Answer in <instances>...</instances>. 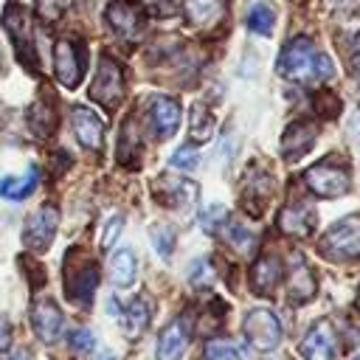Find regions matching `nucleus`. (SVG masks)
Wrapping results in <instances>:
<instances>
[{"label": "nucleus", "mask_w": 360, "mask_h": 360, "mask_svg": "<svg viewBox=\"0 0 360 360\" xmlns=\"http://www.w3.org/2000/svg\"><path fill=\"white\" fill-rule=\"evenodd\" d=\"M278 73L290 82H326L332 79L335 68L332 59L318 51L307 37H295L278 53Z\"/></svg>", "instance_id": "obj_1"}, {"label": "nucleus", "mask_w": 360, "mask_h": 360, "mask_svg": "<svg viewBox=\"0 0 360 360\" xmlns=\"http://www.w3.org/2000/svg\"><path fill=\"white\" fill-rule=\"evenodd\" d=\"M321 253L332 262H349L360 256V217H343L326 228L318 242Z\"/></svg>", "instance_id": "obj_2"}, {"label": "nucleus", "mask_w": 360, "mask_h": 360, "mask_svg": "<svg viewBox=\"0 0 360 360\" xmlns=\"http://www.w3.org/2000/svg\"><path fill=\"white\" fill-rule=\"evenodd\" d=\"M3 25L14 42V51L20 56V62L28 68V70H37V45H34V25H31V14L17 6V3H8L6 6V14H3Z\"/></svg>", "instance_id": "obj_3"}, {"label": "nucleus", "mask_w": 360, "mask_h": 360, "mask_svg": "<svg viewBox=\"0 0 360 360\" xmlns=\"http://www.w3.org/2000/svg\"><path fill=\"white\" fill-rule=\"evenodd\" d=\"M98 287V267L93 259L82 256V253H70L65 259V290L70 295V301L76 304H90L93 292Z\"/></svg>", "instance_id": "obj_4"}, {"label": "nucleus", "mask_w": 360, "mask_h": 360, "mask_svg": "<svg viewBox=\"0 0 360 360\" xmlns=\"http://www.w3.org/2000/svg\"><path fill=\"white\" fill-rule=\"evenodd\" d=\"M304 183L307 188L315 194V197H323V200H335V197H343L352 186L349 180V172L343 166H338L335 160H321L315 166H309L304 172Z\"/></svg>", "instance_id": "obj_5"}, {"label": "nucleus", "mask_w": 360, "mask_h": 360, "mask_svg": "<svg viewBox=\"0 0 360 360\" xmlns=\"http://www.w3.org/2000/svg\"><path fill=\"white\" fill-rule=\"evenodd\" d=\"M242 332H245V340L259 352H270L281 343V321L267 307L250 309L242 321Z\"/></svg>", "instance_id": "obj_6"}, {"label": "nucleus", "mask_w": 360, "mask_h": 360, "mask_svg": "<svg viewBox=\"0 0 360 360\" xmlns=\"http://www.w3.org/2000/svg\"><path fill=\"white\" fill-rule=\"evenodd\" d=\"M124 96V73H121V65L112 59V56H101L98 62V70H96V79L90 84V98L98 101L101 107H115Z\"/></svg>", "instance_id": "obj_7"}, {"label": "nucleus", "mask_w": 360, "mask_h": 360, "mask_svg": "<svg viewBox=\"0 0 360 360\" xmlns=\"http://www.w3.org/2000/svg\"><path fill=\"white\" fill-rule=\"evenodd\" d=\"M56 228H59V211H56V205L42 202L25 219V228H22L25 248H31V250H48L51 242H53V236H56Z\"/></svg>", "instance_id": "obj_8"}, {"label": "nucleus", "mask_w": 360, "mask_h": 360, "mask_svg": "<svg viewBox=\"0 0 360 360\" xmlns=\"http://www.w3.org/2000/svg\"><path fill=\"white\" fill-rule=\"evenodd\" d=\"M53 73L65 87H76L84 73L82 48L73 39H59L53 45Z\"/></svg>", "instance_id": "obj_9"}, {"label": "nucleus", "mask_w": 360, "mask_h": 360, "mask_svg": "<svg viewBox=\"0 0 360 360\" xmlns=\"http://www.w3.org/2000/svg\"><path fill=\"white\" fill-rule=\"evenodd\" d=\"M197 183L194 180H186V177H169V174H160L155 180V197L169 205V208H188L191 202H197Z\"/></svg>", "instance_id": "obj_10"}, {"label": "nucleus", "mask_w": 360, "mask_h": 360, "mask_svg": "<svg viewBox=\"0 0 360 360\" xmlns=\"http://www.w3.org/2000/svg\"><path fill=\"white\" fill-rule=\"evenodd\" d=\"M31 326H34V335H37L42 343H53V340L62 335V326H65V315H62V309L56 307V301L39 298V301L31 307Z\"/></svg>", "instance_id": "obj_11"}, {"label": "nucleus", "mask_w": 360, "mask_h": 360, "mask_svg": "<svg viewBox=\"0 0 360 360\" xmlns=\"http://www.w3.org/2000/svg\"><path fill=\"white\" fill-rule=\"evenodd\" d=\"M304 360H332L335 357V326L329 318H321L298 346Z\"/></svg>", "instance_id": "obj_12"}, {"label": "nucleus", "mask_w": 360, "mask_h": 360, "mask_svg": "<svg viewBox=\"0 0 360 360\" xmlns=\"http://www.w3.org/2000/svg\"><path fill=\"white\" fill-rule=\"evenodd\" d=\"M70 124H73L76 141H79L84 149L101 152V146H104V121H101L90 107H73Z\"/></svg>", "instance_id": "obj_13"}, {"label": "nucleus", "mask_w": 360, "mask_h": 360, "mask_svg": "<svg viewBox=\"0 0 360 360\" xmlns=\"http://www.w3.org/2000/svg\"><path fill=\"white\" fill-rule=\"evenodd\" d=\"M107 22H110V28H112L118 37H124V39H138V37L143 34V17H141V11H138L132 3H127V0H115V3L107 6Z\"/></svg>", "instance_id": "obj_14"}, {"label": "nucleus", "mask_w": 360, "mask_h": 360, "mask_svg": "<svg viewBox=\"0 0 360 360\" xmlns=\"http://www.w3.org/2000/svg\"><path fill=\"white\" fill-rule=\"evenodd\" d=\"M270 194H273V177H270L264 169H259V166L248 169V174H245V188H242V205H245L253 217H259L262 208H264V202L270 200Z\"/></svg>", "instance_id": "obj_15"}, {"label": "nucleus", "mask_w": 360, "mask_h": 360, "mask_svg": "<svg viewBox=\"0 0 360 360\" xmlns=\"http://www.w3.org/2000/svg\"><path fill=\"white\" fill-rule=\"evenodd\" d=\"M318 141V127L312 121H292L287 129H284V138H281V152L287 160H298L304 158Z\"/></svg>", "instance_id": "obj_16"}, {"label": "nucleus", "mask_w": 360, "mask_h": 360, "mask_svg": "<svg viewBox=\"0 0 360 360\" xmlns=\"http://www.w3.org/2000/svg\"><path fill=\"white\" fill-rule=\"evenodd\" d=\"M149 121H152V132L158 138H172L180 127V104L169 96H158L152 101V110H149Z\"/></svg>", "instance_id": "obj_17"}, {"label": "nucleus", "mask_w": 360, "mask_h": 360, "mask_svg": "<svg viewBox=\"0 0 360 360\" xmlns=\"http://www.w3.org/2000/svg\"><path fill=\"white\" fill-rule=\"evenodd\" d=\"M278 228H281V233H287V236L304 239V236H309L312 228H315V211H312L309 205H301V202L284 205L281 214H278Z\"/></svg>", "instance_id": "obj_18"}, {"label": "nucleus", "mask_w": 360, "mask_h": 360, "mask_svg": "<svg viewBox=\"0 0 360 360\" xmlns=\"http://www.w3.org/2000/svg\"><path fill=\"white\" fill-rule=\"evenodd\" d=\"M186 343H188V326L177 318L160 332L155 354H158V360H180V354L186 352Z\"/></svg>", "instance_id": "obj_19"}, {"label": "nucleus", "mask_w": 360, "mask_h": 360, "mask_svg": "<svg viewBox=\"0 0 360 360\" xmlns=\"http://www.w3.org/2000/svg\"><path fill=\"white\" fill-rule=\"evenodd\" d=\"M278 281H281V262H278V256H262V259H256V264L250 270V287L259 295H270Z\"/></svg>", "instance_id": "obj_20"}, {"label": "nucleus", "mask_w": 360, "mask_h": 360, "mask_svg": "<svg viewBox=\"0 0 360 360\" xmlns=\"http://www.w3.org/2000/svg\"><path fill=\"white\" fill-rule=\"evenodd\" d=\"M37 183H39V169L28 166L22 174H8V177L0 180V197H6L11 202H20V200L34 194Z\"/></svg>", "instance_id": "obj_21"}, {"label": "nucleus", "mask_w": 360, "mask_h": 360, "mask_svg": "<svg viewBox=\"0 0 360 360\" xmlns=\"http://www.w3.org/2000/svg\"><path fill=\"white\" fill-rule=\"evenodd\" d=\"M149 321H152V304H149V298H135L121 312V326H124V332H127L129 340H135L138 335H143V329L149 326Z\"/></svg>", "instance_id": "obj_22"}, {"label": "nucleus", "mask_w": 360, "mask_h": 360, "mask_svg": "<svg viewBox=\"0 0 360 360\" xmlns=\"http://www.w3.org/2000/svg\"><path fill=\"white\" fill-rule=\"evenodd\" d=\"M138 276V259L129 248H121L110 256V281L115 287H129Z\"/></svg>", "instance_id": "obj_23"}, {"label": "nucleus", "mask_w": 360, "mask_h": 360, "mask_svg": "<svg viewBox=\"0 0 360 360\" xmlns=\"http://www.w3.org/2000/svg\"><path fill=\"white\" fill-rule=\"evenodd\" d=\"M287 290H290V301H292V304H304V301L312 298V292H315L312 270L304 264L301 256H295V267L290 270V284H287Z\"/></svg>", "instance_id": "obj_24"}, {"label": "nucleus", "mask_w": 360, "mask_h": 360, "mask_svg": "<svg viewBox=\"0 0 360 360\" xmlns=\"http://www.w3.org/2000/svg\"><path fill=\"white\" fill-rule=\"evenodd\" d=\"M28 127H31L39 138H48V135L56 129V110H53V101H51V98L34 101V107L28 110Z\"/></svg>", "instance_id": "obj_25"}, {"label": "nucleus", "mask_w": 360, "mask_h": 360, "mask_svg": "<svg viewBox=\"0 0 360 360\" xmlns=\"http://www.w3.org/2000/svg\"><path fill=\"white\" fill-rule=\"evenodd\" d=\"M245 25H248L253 34H270L273 25H276V11H273V6H267V3H253L250 11H248V17H245Z\"/></svg>", "instance_id": "obj_26"}, {"label": "nucleus", "mask_w": 360, "mask_h": 360, "mask_svg": "<svg viewBox=\"0 0 360 360\" xmlns=\"http://www.w3.org/2000/svg\"><path fill=\"white\" fill-rule=\"evenodd\" d=\"M186 14L194 25H208L219 17V0H186Z\"/></svg>", "instance_id": "obj_27"}, {"label": "nucleus", "mask_w": 360, "mask_h": 360, "mask_svg": "<svg viewBox=\"0 0 360 360\" xmlns=\"http://www.w3.org/2000/svg\"><path fill=\"white\" fill-rule=\"evenodd\" d=\"M222 228H225V239L231 242V248H236L239 253L253 250L256 236H253V231H248V225H242L236 219H228V225H222Z\"/></svg>", "instance_id": "obj_28"}, {"label": "nucleus", "mask_w": 360, "mask_h": 360, "mask_svg": "<svg viewBox=\"0 0 360 360\" xmlns=\"http://www.w3.org/2000/svg\"><path fill=\"white\" fill-rule=\"evenodd\" d=\"M188 132H191V138H194V141H202V143H205V141H211V135H214V118H211V112H208L202 104H194Z\"/></svg>", "instance_id": "obj_29"}, {"label": "nucleus", "mask_w": 360, "mask_h": 360, "mask_svg": "<svg viewBox=\"0 0 360 360\" xmlns=\"http://www.w3.org/2000/svg\"><path fill=\"white\" fill-rule=\"evenodd\" d=\"M135 152H138V132H135L132 118H127L121 127V138H118V160L129 163L135 158Z\"/></svg>", "instance_id": "obj_30"}, {"label": "nucleus", "mask_w": 360, "mask_h": 360, "mask_svg": "<svg viewBox=\"0 0 360 360\" xmlns=\"http://www.w3.org/2000/svg\"><path fill=\"white\" fill-rule=\"evenodd\" d=\"M205 360H236L239 357V346L233 340H225V338H211L205 343Z\"/></svg>", "instance_id": "obj_31"}, {"label": "nucleus", "mask_w": 360, "mask_h": 360, "mask_svg": "<svg viewBox=\"0 0 360 360\" xmlns=\"http://www.w3.org/2000/svg\"><path fill=\"white\" fill-rule=\"evenodd\" d=\"M149 236H152V245H155L158 256L160 259H169L172 256V248H174V231L169 225H163V222H155L149 228Z\"/></svg>", "instance_id": "obj_32"}, {"label": "nucleus", "mask_w": 360, "mask_h": 360, "mask_svg": "<svg viewBox=\"0 0 360 360\" xmlns=\"http://www.w3.org/2000/svg\"><path fill=\"white\" fill-rule=\"evenodd\" d=\"M225 219H228V214H225V208L217 205V202H208V205H202V211H200V225H202L208 233H214L217 225H225Z\"/></svg>", "instance_id": "obj_33"}, {"label": "nucleus", "mask_w": 360, "mask_h": 360, "mask_svg": "<svg viewBox=\"0 0 360 360\" xmlns=\"http://www.w3.org/2000/svg\"><path fill=\"white\" fill-rule=\"evenodd\" d=\"M121 225H124V217H121V214H112V217L104 222V231H101V239H98V248H101V250H110V248H112V242H115L118 233H121Z\"/></svg>", "instance_id": "obj_34"}, {"label": "nucleus", "mask_w": 360, "mask_h": 360, "mask_svg": "<svg viewBox=\"0 0 360 360\" xmlns=\"http://www.w3.org/2000/svg\"><path fill=\"white\" fill-rule=\"evenodd\" d=\"M197 163H200V160H197V149H194L191 143H183V146L174 149V155H172V166H174V169H186V172H188V169H197Z\"/></svg>", "instance_id": "obj_35"}, {"label": "nucleus", "mask_w": 360, "mask_h": 360, "mask_svg": "<svg viewBox=\"0 0 360 360\" xmlns=\"http://www.w3.org/2000/svg\"><path fill=\"white\" fill-rule=\"evenodd\" d=\"M93 332L90 329H73L70 332V349L73 352H90L93 349Z\"/></svg>", "instance_id": "obj_36"}, {"label": "nucleus", "mask_w": 360, "mask_h": 360, "mask_svg": "<svg viewBox=\"0 0 360 360\" xmlns=\"http://www.w3.org/2000/svg\"><path fill=\"white\" fill-rule=\"evenodd\" d=\"M315 107H318L323 115H335V112L340 110V101H338V96H332V93H318V96H315Z\"/></svg>", "instance_id": "obj_37"}, {"label": "nucleus", "mask_w": 360, "mask_h": 360, "mask_svg": "<svg viewBox=\"0 0 360 360\" xmlns=\"http://www.w3.org/2000/svg\"><path fill=\"white\" fill-rule=\"evenodd\" d=\"M37 11L42 14V20H56L62 14V3L59 0H37Z\"/></svg>", "instance_id": "obj_38"}, {"label": "nucleus", "mask_w": 360, "mask_h": 360, "mask_svg": "<svg viewBox=\"0 0 360 360\" xmlns=\"http://www.w3.org/2000/svg\"><path fill=\"white\" fill-rule=\"evenodd\" d=\"M11 340V321L6 315H0V349H6Z\"/></svg>", "instance_id": "obj_39"}, {"label": "nucleus", "mask_w": 360, "mask_h": 360, "mask_svg": "<svg viewBox=\"0 0 360 360\" xmlns=\"http://www.w3.org/2000/svg\"><path fill=\"white\" fill-rule=\"evenodd\" d=\"M0 360H31V352L25 349V346H17V349H11V352H6Z\"/></svg>", "instance_id": "obj_40"}, {"label": "nucleus", "mask_w": 360, "mask_h": 360, "mask_svg": "<svg viewBox=\"0 0 360 360\" xmlns=\"http://www.w3.org/2000/svg\"><path fill=\"white\" fill-rule=\"evenodd\" d=\"M149 6H152V8H158L160 14H172V11H174V6H177V0H149Z\"/></svg>", "instance_id": "obj_41"}, {"label": "nucleus", "mask_w": 360, "mask_h": 360, "mask_svg": "<svg viewBox=\"0 0 360 360\" xmlns=\"http://www.w3.org/2000/svg\"><path fill=\"white\" fill-rule=\"evenodd\" d=\"M98 360H115V354H110V352H104V354H101Z\"/></svg>", "instance_id": "obj_42"}, {"label": "nucleus", "mask_w": 360, "mask_h": 360, "mask_svg": "<svg viewBox=\"0 0 360 360\" xmlns=\"http://www.w3.org/2000/svg\"><path fill=\"white\" fill-rule=\"evenodd\" d=\"M329 3H349V0H329Z\"/></svg>", "instance_id": "obj_43"}, {"label": "nucleus", "mask_w": 360, "mask_h": 360, "mask_svg": "<svg viewBox=\"0 0 360 360\" xmlns=\"http://www.w3.org/2000/svg\"><path fill=\"white\" fill-rule=\"evenodd\" d=\"M357 309H360V295H357Z\"/></svg>", "instance_id": "obj_44"}, {"label": "nucleus", "mask_w": 360, "mask_h": 360, "mask_svg": "<svg viewBox=\"0 0 360 360\" xmlns=\"http://www.w3.org/2000/svg\"><path fill=\"white\" fill-rule=\"evenodd\" d=\"M0 68H3V53H0Z\"/></svg>", "instance_id": "obj_45"}, {"label": "nucleus", "mask_w": 360, "mask_h": 360, "mask_svg": "<svg viewBox=\"0 0 360 360\" xmlns=\"http://www.w3.org/2000/svg\"><path fill=\"white\" fill-rule=\"evenodd\" d=\"M354 360H360V354H357V357H354Z\"/></svg>", "instance_id": "obj_46"}]
</instances>
